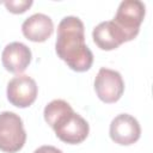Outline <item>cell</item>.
I'll list each match as a JSON object with an SVG mask.
<instances>
[{"instance_id":"1","label":"cell","mask_w":153,"mask_h":153,"mask_svg":"<svg viewBox=\"0 0 153 153\" xmlns=\"http://www.w3.org/2000/svg\"><path fill=\"white\" fill-rule=\"evenodd\" d=\"M55 51L75 72H86L92 67L93 54L85 44V26L80 18L67 16L61 19L57 25Z\"/></svg>"},{"instance_id":"2","label":"cell","mask_w":153,"mask_h":153,"mask_svg":"<svg viewBox=\"0 0 153 153\" xmlns=\"http://www.w3.org/2000/svg\"><path fill=\"white\" fill-rule=\"evenodd\" d=\"M44 121L53 128L55 135L66 143L76 145L82 142L90 133L87 121L76 114L63 99H54L48 103L43 111Z\"/></svg>"},{"instance_id":"3","label":"cell","mask_w":153,"mask_h":153,"mask_svg":"<svg viewBox=\"0 0 153 153\" xmlns=\"http://www.w3.org/2000/svg\"><path fill=\"white\" fill-rule=\"evenodd\" d=\"M145 14L146 6L140 0H124L120 4L112 22L122 32L126 42L137 36Z\"/></svg>"},{"instance_id":"4","label":"cell","mask_w":153,"mask_h":153,"mask_svg":"<svg viewBox=\"0 0 153 153\" xmlns=\"http://www.w3.org/2000/svg\"><path fill=\"white\" fill-rule=\"evenodd\" d=\"M26 141V133L23 120L12 111L0 114V151L16 153L23 148Z\"/></svg>"},{"instance_id":"5","label":"cell","mask_w":153,"mask_h":153,"mask_svg":"<svg viewBox=\"0 0 153 153\" xmlns=\"http://www.w3.org/2000/svg\"><path fill=\"white\" fill-rule=\"evenodd\" d=\"M97 97L108 104L116 103L124 92V81L120 72L102 67L94 79Z\"/></svg>"},{"instance_id":"6","label":"cell","mask_w":153,"mask_h":153,"mask_svg":"<svg viewBox=\"0 0 153 153\" xmlns=\"http://www.w3.org/2000/svg\"><path fill=\"white\" fill-rule=\"evenodd\" d=\"M38 87L36 81L29 75H17L7 84V99L8 102L20 109L27 108L37 98Z\"/></svg>"},{"instance_id":"7","label":"cell","mask_w":153,"mask_h":153,"mask_svg":"<svg viewBox=\"0 0 153 153\" xmlns=\"http://www.w3.org/2000/svg\"><path fill=\"white\" fill-rule=\"evenodd\" d=\"M109 134L115 143L129 146L140 139L141 127L134 116L129 114H120L111 121Z\"/></svg>"},{"instance_id":"8","label":"cell","mask_w":153,"mask_h":153,"mask_svg":"<svg viewBox=\"0 0 153 153\" xmlns=\"http://www.w3.org/2000/svg\"><path fill=\"white\" fill-rule=\"evenodd\" d=\"M31 50L22 42L8 43L1 54V62L4 68L13 74L23 73L31 62Z\"/></svg>"},{"instance_id":"9","label":"cell","mask_w":153,"mask_h":153,"mask_svg":"<svg viewBox=\"0 0 153 153\" xmlns=\"http://www.w3.org/2000/svg\"><path fill=\"white\" fill-rule=\"evenodd\" d=\"M22 32L31 42H44L54 32L51 18L44 13H35L26 18L22 24Z\"/></svg>"},{"instance_id":"10","label":"cell","mask_w":153,"mask_h":153,"mask_svg":"<svg viewBox=\"0 0 153 153\" xmlns=\"http://www.w3.org/2000/svg\"><path fill=\"white\" fill-rule=\"evenodd\" d=\"M93 42L102 50H114L126 42L122 32L112 20L99 23L92 31Z\"/></svg>"},{"instance_id":"11","label":"cell","mask_w":153,"mask_h":153,"mask_svg":"<svg viewBox=\"0 0 153 153\" xmlns=\"http://www.w3.org/2000/svg\"><path fill=\"white\" fill-rule=\"evenodd\" d=\"M32 0H6L4 1V5L6 10L14 14H20L27 11L32 6Z\"/></svg>"},{"instance_id":"12","label":"cell","mask_w":153,"mask_h":153,"mask_svg":"<svg viewBox=\"0 0 153 153\" xmlns=\"http://www.w3.org/2000/svg\"><path fill=\"white\" fill-rule=\"evenodd\" d=\"M33 153H62V151L56 148V147H54V146L44 145V146H41L37 149H35Z\"/></svg>"}]
</instances>
